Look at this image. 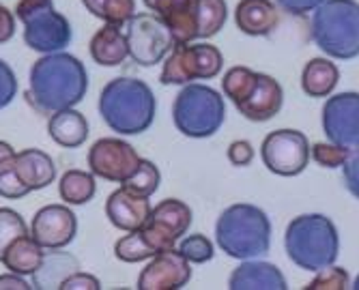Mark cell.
Segmentation results:
<instances>
[{
  "mask_svg": "<svg viewBox=\"0 0 359 290\" xmlns=\"http://www.w3.org/2000/svg\"><path fill=\"white\" fill-rule=\"evenodd\" d=\"M224 56L211 43H181L164 58L159 82L164 86H185L194 80H213L222 74Z\"/></svg>",
  "mask_w": 359,
  "mask_h": 290,
  "instance_id": "obj_8",
  "label": "cell"
},
{
  "mask_svg": "<svg viewBox=\"0 0 359 290\" xmlns=\"http://www.w3.org/2000/svg\"><path fill=\"white\" fill-rule=\"evenodd\" d=\"M88 166L95 177L112 183H125L140 166V155L125 140L102 138L88 151Z\"/></svg>",
  "mask_w": 359,
  "mask_h": 290,
  "instance_id": "obj_13",
  "label": "cell"
},
{
  "mask_svg": "<svg viewBox=\"0 0 359 290\" xmlns=\"http://www.w3.org/2000/svg\"><path fill=\"white\" fill-rule=\"evenodd\" d=\"M284 247L290 258L304 271H320L338 261L340 235L336 223L323 213H306L290 219L284 235Z\"/></svg>",
  "mask_w": 359,
  "mask_h": 290,
  "instance_id": "obj_3",
  "label": "cell"
},
{
  "mask_svg": "<svg viewBox=\"0 0 359 290\" xmlns=\"http://www.w3.org/2000/svg\"><path fill=\"white\" fill-rule=\"evenodd\" d=\"M15 155H18V153L13 151V146H11L9 142H3V140H0V166L7 164V161H11Z\"/></svg>",
  "mask_w": 359,
  "mask_h": 290,
  "instance_id": "obj_44",
  "label": "cell"
},
{
  "mask_svg": "<svg viewBox=\"0 0 359 290\" xmlns=\"http://www.w3.org/2000/svg\"><path fill=\"white\" fill-rule=\"evenodd\" d=\"M351 288H355V290H359V275L355 277V282H353V286Z\"/></svg>",
  "mask_w": 359,
  "mask_h": 290,
  "instance_id": "obj_45",
  "label": "cell"
},
{
  "mask_svg": "<svg viewBox=\"0 0 359 290\" xmlns=\"http://www.w3.org/2000/svg\"><path fill=\"white\" fill-rule=\"evenodd\" d=\"M256 80H258V74L252 71L250 67H243V64H239V67H231L222 78V92L235 106H241L252 95Z\"/></svg>",
  "mask_w": 359,
  "mask_h": 290,
  "instance_id": "obj_28",
  "label": "cell"
},
{
  "mask_svg": "<svg viewBox=\"0 0 359 290\" xmlns=\"http://www.w3.org/2000/svg\"><path fill=\"white\" fill-rule=\"evenodd\" d=\"M15 172L30 191H37L54 181L56 166L48 153L39 149H24L15 155Z\"/></svg>",
  "mask_w": 359,
  "mask_h": 290,
  "instance_id": "obj_22",
  "label": "cell"
},
{
  "mask_svg": "<svg viewBox=\"0 0 359 290\" xmlns=\"http://www.w3.org/2000/svg\"><path fill=\"white\" fill-rule=\"evenodd\" d=\"M228 20L226 0H198V39H211Z\"/></svg>",
  "mask_w": 359,
  "mask_h": 290,
  "instance_id": "obj_29",
  "label": "cell"
},
{
  "mask_svg": "<svg viewBox=\"0 0 359 290\" xmlns=\"http://www.w3.org/2000/svg\"><path fill=\"white\" fill-rule=\"evenodd\" d=\"M13 35H15V18L5 5H0V43H7Z\"/></svg>",
  "mask_w": 359,
  "mask_h": 290,
  "instance_id": "obj_42",
  "label": "cell"
},
{
  "mask_svg": "<svg viewBox=\"0 0 359 290\" xmlns=\"http://www.w3.org/2000/svg\"><path fill=\"white\" fill-rule=\"evenodd\" d=\"M144 5L168 26L175 46L198 39V0H144Z\"/></svg>",
  "mask_w": 359,
  "mask_h": 290,
  "instance_id": "obj_16",
  "label": "cell"
},
{
  "mask_svg": "<svg viewBox=\"0 0 359 290\" xmlns=\"http://www.w3.org/2000/svg\"><path fill=\"white\" fill-rule=\"evenodd\" d=\"M346 288H348V271L336 265L316 271L314 279L306 286V290H346Z\"/></svg>",
  "mask_w": 359,
  "mask_h": 290,
  "instance_id": "obj_34",
  "label": "cell"
},
{
  "mask_svg": "<svg viewBox=\"0 0 359 290\" xmlns=\"http://www.w3.org/2000/svg\"><path fill=\"white\" fill-rule=\"evenodd\" d=\"M224 97L207 84H185L172 104L175 127L187 138H211L224 125Z\"/></svg>",
  "mask_w": 359,
  "mask_h": 290,
  "instance_id": "obj_6",
  "label": "cell"
},
{
  "mask_svg": "<svg viewBox=\"0 0 359 290\" xmlns=\"http://www.w3.org/2000/svg\"><path fill=\"white\" fill-rule=\"evenodd\" d=\"M189 226H191V209L183 200L168 198L153 207L149 221L140 230L159 254L164 249L175 247L183 239Z\"/></svg>",
  "mask_w": 359,
  "mask_h": 290,
  "instance_id": "obj_12",
  "label": "cell"
},
{
  "mask_svg": "<svg viewBox=\"0 0 359 290\" xmlns=\"http://www.w3.org/2000/svg\"><path fill=\"white\" fill-rule=\"evenodd\" d=\"M348 153H351V149L338 146L334 142H330V144L318 142V144L310 146L312 159L316 161L318 166H323V168H342V164L346 161Z\"/></svg>",
  "mask_w": 359,
  "mask_h": 290,
  "instance_id": "obj_36",
  "label": "cell"
},
{
  "mask_svg": "<svg viewBox=\"0 0 359 290\" xmlns=\"http://www.w3.org/2000/svg\"><path fill=\"white\" fill-rule=\"evenodd\" d=\"M78 233V219L67 205H48L32 217L28 235L43 249L67 247Z\"/></svg>",
  "mask_w": 359,
  "mask_h": 290,
  "instance_id": "obj_14",
  "label": "cell"
},
{
  "mask_svg": "<svg viewBox=\"0 0 359 290\" xmlns=\"http://www.w3.org/2000/svg\"><path fill=\"white\" fill-rule=\"evenodd\" d=\"M235 24L248 37H267L280 24L278 5L273 0H239Z\"/></svg>",
  "mask_w": 359,
  "mask_h": 290,
  "instance_id": "obj_19",
  "label": "cell"
},
{
  "mask_svg": "<svg viewBox=\"0 0 359 290\" xmlns=\"http://www.w3.org/2000/svg\"><path fill=\"white\" fill-rule=\"evenodd\" d=\"M310 35L316 48L334 60L359 56V3L325 0L312 11Z\"/></svg>",
  "mask_w": 359,
  "mask_h": 290,
  "instance_id": "obj_5",
  "label": "cell"
},
{
  "mask_svg": "<svg viewBox=\"0 0 359 290\" xmlns=\"http://www.w3.org/2000/svg\"><path fill=\"white\" fill-rule=\"evenodd\" d=\"M26 193H30V189L22 183V179L15 172V157L7 164L0 166V196L9 198V200H18L24 198Z\"/></svg>",
  "mask_w": 359,
  "mask_h": 290,
  "instance_id": "obj_35",
  "label": "cell"
},
{
  "mask_svg": "<svg viewBox=\"0 0 359 290\" xmlns=\"http://www.w3.org/2000/svg\"><path fill=\"white\" fill-rule=\"evenodd\" d=\"M88 90V74L80 58L67 52L41 54L32 62L28 102L39 112H58L78 106Z\"/></svg>",
  "mask_w": 359,
  "mask_h": 290,
  "instance_id": "obj_1",
  "label": "cell"
},
{
  "mask_svg": "<svg viewBox=\"0 0 359 290\" xmlns=\"http://www.w3.org/2000/svg\"><path fill=\"white\" fill-rule=\"evenodd\" d=\"M215 239L226 256L237 258V261H250V258L265 256L269 251L271 221L263 209L254 205H231L217 217Z\"/></svg>",
  "mask_w": 359,
  "mask_h": 290,
  "instance_id": "obj_4",
  "label": "cell"
},
{
  "mask_svg": "<svg viewBox=\"0 0 359 290\" xmlns=\"http://www.w3.org/2000/svg\"><path fill=\"white\" fill-rule=\"evenodd\" d=\"M32 288L24 275H18V273H9V275H0V290H28Z\"/></svg>",
  "mask_w": 359,
  "mask_h": 290,
  "instance_id": "obj_43",
  "label": "cell"
},
{
  "mask_svg": "<svg viewBox=\"0 0 359 290\" xmlns=\"http://www.w3.org/2000/svg\"><path fill=\"white\" fill-rule=\"evenodd\" d=\"M127 46L129 58L140 67H153L172 52L175 39L168 26L155 13H136L127 22Z\"/></svg>",
  "mask_w": 359,
  "mask_h": 290,
  "instance_id": "obj_9",
  "label": "cell"
},
{
  "mask_svg": "<svg viewBox=\"0 0 359 290\" xmlns=\"http://www.w3.org/2000/svg\"><path fill=\"white\" fill-rule=\"evenodd\" d=\"M179 251L187 258L194 265H203L209 263L213 258V243L205 237V235H189L185 239H181L179 243Z\"/></svg>",
  "mask_w": 359,
  "mask_h": 290,
  "instance_id": "obj_33",
  "label": "cell"
},
{
  "mask_svg": "<svg viewBox=\"0 0 359 290\" xmlns=\"http://www.w3.org/2000/svg\"><path fill=\"white\" fill-rule=\"evenodd\" d=\"M48 134L50 138L65 149H78L88 138V120L82 112L74 108L58 110L48 120Z\"/></svg>",
  "mask_w": 359,
  "mask_h": 290,
  "instance_id": "obj_23",
  "label": "cell"
},
{
  "mask_svg": "<svg viewBox=\"0 0 359 290\" xmlns=\"http://www.w3.org/2000/svg\"><path fill=\"white\" fill-rule=\"evenodd\" d=\"M260 155L269 172L278 177H297L310 161V142L297 129L271 132L260 146Z\"/></svg>",
  "mask_w": 359,
  "mask_h": 290,
  "instance_id": "obj_10",
  "label": "cell"
},
{
  "mask_svg": "<svg viewBox=\"0 0 359 290\" xmlns=\"http://www.w3.org/2000/svg\"><path fill=\"white\" fill-rule=\"evenodd\" d=\"M342 177L346 189L359 200V146L348 153L346 161L342 164Z\"/></svg>",
  "mask_w": 359,
  "mask_h": 290,
  "instance_id": "obj_38",
  "label": "cell"
},
{
  "mask_svg": "<svg viewBox=\"0 0 359 290\" xmlns=\"http://www.w3.org/2000/svg\"><path fill=\"white\" fill-rule=\"evenodd\" d=\"M15 18L24 24L26 46L39 54L62 52L74 37L69 20L56 11L54 0H20Z\"/></svg>",
  "mask_w": 359,
  "mask_h": 290,
  "instance_id": "obj_7",
  "label": "cell"
},
{
  "mask_svg": "<svg viewBox=\"0 0 359 290\" xmlns=\"http://www.w3.org/2000/svg\"><path fill=\"white\" fill-rule=\"evenodd\" d=\"M82 5L93 18L118 28L136 15V0H82Z\"/></svg>",
  "mask_w": 359,
  "mask_h": 290,
  "instance_id": "obj_27",
  "label": "cell"
},
{
  "mask_svg": "<svg viewBox=\"0 0 359 290\" xmlns=\"http://www.w3.org/2000/svg\"><path fill=\"white\" fill-rule=\"evenodd\" d=\"M325 0H276V5L288 13V15H295V18H302V15H308L312 13L316 7H320Z\"/></svg>",
  "mask_w": 359,
  "mask_h": 290,
  "instance_id": "obj_40",
  "label": "cell"
},
{
  "mask_svg": "<svg viewBox=\"0 0 359 290\" xmlns=\"http://www.w3.org/2000/svg\"><path fill=\"white\" fill-rule=\"evenodd\" d=\"M228 159H231L233 166H250L254 159V146L248 140H235L231 146H228Z\"/></svg>",
  "mask_w": 359,
  "mask_h": 290,
  "instance_id": "obj_41",
  "label": "cell"
},
{
  "mask_svg": "<svg viewBox=\"0 0 359 290\" xmlns=\"http://www.w3.org/2000/svg\"><path fill=\"white\" fill-rule=\"evenodd\" d=\"M151 211L153 207L149 202V196H138V193L125 189L123 185L110 193V198L106 202V215L110 223L125 233L140 230L149 221Z\"/></svg>",
  "mask_w": 359,
  "mask_h": 290,
  "instance_id": "obj_17",
  "label": "cell"
},
{
  "mask_svg": "<svg viewBox=\"0 0 359 290\" xmlns=\"http://www.w3.org/2000/svg\"><path fill=\"white\" fill-rule=\"evenodd\" d=\"M24 235H28V228H26V221L22 219V215L7 207L0 209V261H3L5 249L15 239L24 237Z\"/></svg>",
  "mask_w": 359,
  "mask_h": 290,
  "instance_id": "obj_32",
  "label": "cell"
},
{
  "mask_svg": "<svg viewBox=\"0 0 359 290\" xmlns=\"http://www.w3.org/2000/svg\"><path fill=\"white\" fill-rule=\"evenodd\" d=\"M191 263L170 247L151 258V263L142 269L138 277V290H179L191 279Z\"/></svg>",
  "mask_w": 359,
  "mask_h": 290,
  "instance_id": "obj_15",
  "label": "cell"
},
{
  "mask_svg": "<svg viewBox=\"0 0 359 290\" xmlns=\"http://www.w3.org/2000/svg\"><path fill=\"white\" fill-rule=\"evenodd\" d=\"M90 58L102 67H118L129 56L127 35L114 24H106L95 32L90 43Z\"/></svg>",
  "mask_w": 359,
  "mask_h": 290,
  "instance_id": "obj_21",
  "label": "cell"
},
{
  "mask_svg": "<svg viewBox=\"0 0 359 290\" xmlns=\"http://www.w3.org/2000/svg\"><path fill=\"white\" fill-rule=\"evenodd\" d=\"M95 174L84 170H67L60 177L58 193L67 205H86L95 196Z\"/></svg>",
  "mask_w": 359,
  "mask_h": 290,
  "instance_id": "obj_26",
  "label": "cell"
},
{
  "mask_svg": "<svg viewBox=\"0 0 359 290\" xmlns=\"http://www.w3.org/2000/svg\"><path fill=\"white\" fill-rule=\"evenodd\" d=\"M284 106V90L280 82L267 74H258L256 86L248 99L237 106V110L254 123H265L280 114Z\"/></svg>",
  "mask_w": 359,
  "mask_h": 290,
  "instance_id": "obj_18",
  "label": "cell"
},
{
  "mask_svg": "<svg viewBox=\"0 0 359 290\" xmlns=\"http://www.w3.org/2000/svg\"><path fill=\"white\" fill-rule=\"evenodd\" d=\"M231 290H284L288 288L282 271L263 261H243L228 277Z\"/></svg>",
  "mask_w": 359,
  "mask_h": 290,
  "instance_id": "obj_20",
  "label": "cell"
},
{
  "mask_svg": "<svg viewBox=\"0 0 359 290\" xmlns=\"http://www.w3.org/2000/svg\"><path fill=\"white\" fill-rule=\"evenodd\" d=\"M323 132L330 142L357 149L359 146V92L344 90L330 95L323 106Z\"/></svg>",
  "mask_w": 359,
  "mask_h": 290,
  "instance_id": "obj_11",
  "label": "cell"
},
{
  "mask_svg": "<svg viewBox=\"0 0 359 290\" xmlns=\"http://www.w3.org/2000/svg\"><path fill=\"white\" fill-rule=\"evenodd\" d=\"M340 80L338 64L327 56H318L306 62L302 71V90L312 97V99H320V97H330Z\"/></svg>",
  "mask_w": 359,
  "mask_h": 290,
  "instance_id": "obj_25",
  "label": "cell"
},
{
  "mask_svg": "<svg viewBox=\"0 0 359 290\" xmlns=\"http://www.w3.org/2000/svg\"><path fill=\"white\" fill-rule=\"evenodd\" d=\"M15 92H18V78L9 64L0 58V110L7 108L15 99Z\"/></svg>",
  "mask_w": 359,
  "mask_h": 290,
  "instance_id": "obj_37",
  "label": "cell"
},
{
  "mask_svg": "<svg viewBox=\"0 0 359 290\" xmlns=\"http://www.w3.org/2000/svg\"><path fill=\"white\" fill-rule=\"evenodd\" d=\"M159 181H161V174H159V168L153 164L149 159H140V166L136 168V172L129 177L125 183H121L125 189L138 193V196H153L159 187Z\"/></svg>",
  "mask_w": 359,
  "mask_h": 290,
  "instance_id": "obj_31",
  "label": "cell"
},
{
  "mask_svg": "<svg viewBox=\"0 0 359 290\" xmlns=\"http://www.w3.org/2000/svg\"><path fill=\"white\" fill-rule=\"evenodd\" d=\"M114 254H116L118 261H123V263H144V261H151V258L157 251L147 241L142 230H132L129 235H125L123 239L116 241Z\"/></svg>",
  "mask_w": 359,
  "mask_h": 290,
  "instance_id": "obj_30",
  "label": "cell"
},
{
  "mask_svg": "<svg viewBox=\"0 0 359 290\" xmlns=\"http://www.w3.org/2000/svg\"><path fill=\"white\" fill-rule=\"evenodd\" d=\"M60 290H100L102 288V282L97 279L95 275H88V273H72L67 277H62L60 284H58Z\"/></svg>",
  "mask_w": 359,
  "mask_h": 290,
  "instance_id": "obj_39",
  "label": "cell"
},
{
  "mask_svg": "<svg viewBox=\"0 0 359 290\" xmlns=\"http://www.w3.org/2000/svg\"><path fill=\"white\" fill-rule=\"evenodd\" d=\"M157 102L151 86L138 78H114L100 95V114L112 132L138 136L153 125Z\"/></svg>",
  "mask_w": 359,
  "mask_h": 290,
  "instance_id": "obj_2",
  "label": "cell"
},
{
  "mask_svg": "<svg viewBox=\"0 0 359 290\" xmlns=\"http://www.w3.org/2000/svg\"><path fill=\"white\" fill-rule=\"evenodd\" d=\"M3 263L11 273L18 275H37L41 267L46 265V251L43 247L32 239L30 235H24L15 239L3 254Z\"/></svg>",
  "mask_w": 359,
  "mask_h": 290,
  "instance_id": "obj_24",
  "label": "cell"
}]
</instances>
